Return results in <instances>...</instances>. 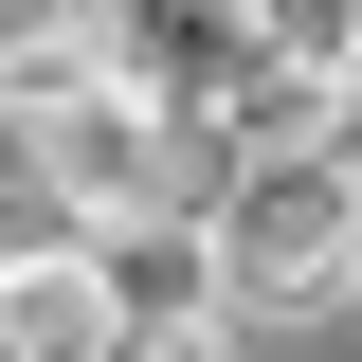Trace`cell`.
<instances>
[{
	"instance_id": "cell-1",
	"label": "cell",
	"mask_w": 362,
	"mask_h": 362,
	"mask_svg": "<svg viewBox=\"0 0 362 362\" xmlns=\"http://www.w3.org/2000/svg\"><path fill=\"white\" fill-rule=\"evenodd\" d=\"M199 290L235 308H362V163H272L199 199Z\"/></svg>"
},
{
	"instance_id": "cell-2",
	"label": "cell",
	"mask_w": 362,
	"mask_h": 362,
	"mask_svg": "<svg viewBox=\"0 0 362 362\" xmlns=\"http://www.w3.org/2000/svg\"><path fill=\"white\" fill-rule=\"evenodd\" d=\"M163 109H181V145H199V181H272V163H344V127H362V73H290V54L218 37V18H181V54H163Z\"/></svg>"
},
{
	"instance_id": "cell-3",
	"label": "cell",
	"mask_w": 362,
	"mask_h": 362,
	"mask_svg": "<svg viewBox=\"0 0 362 362\" xmlns=\"http://www.w3.org/2000/svg\"><path fill=\"white\" fill-rule=\"evenodd\" d=\"M145 308H127V254L90 235H0V362H127Z\"/></svg>"
},
{
	"instance_id": "cell-4",
	"label": "cell",
	"mask_w": 362,
	"mask_h": 362,
	"mask_svg": "<svg viewBox=\"0 0 362 362\" xmlns=\"http://www.w3.org/2000/svg\"><path fill=\"white\" fill-rule=\"evenodd\" d=\"M218 37H254V54H290V73H362V0H199Z\"/></svg>"
},
{
	"instance_id": "cell-5",
	"label": "cell",
	"mask_w": 362,
	"mask_h": 362,
	"mask_svg": "<svg viewBox=\"0 0 362 362\" xmlns=\"http://www.w3.org/2000/svg\"><path fill=\"white\" fill-rule=\"evenodd\" d=\"M127 362H235V326H145Z\"/></svg>"
}]
</instances>
